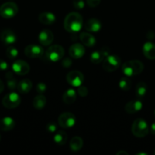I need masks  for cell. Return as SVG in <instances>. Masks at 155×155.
<instances>
[{
    "instance_id": "cell-9",
    "label": "cell",
    "mask_w": 155,
    "mask_h": 155,
    "mask_svg": "<svg viewBox=\"0 0 155 155\" xmlns=\"http://www.w3.org/2000/svg\"><path fill=\"white\" fill-rule=\"evenodd\" d=\"M66 80L68 84L74 87H78L81 86L84 80L83 74L78 71H73L68 73L66 76Z\"/></svg>"
},
{
    "instance_id": "cell-14",
    "label": "cell",
    "mask_w": 155,
    "mask_h": 155,
    "mask_svg": "<svg viewBox=\"0 0 155 155\" xmlns=\"http://www.w3.org/2000/svg\"><path fill=\"white\" fill-rule=\"evenodd\" d=\"M38 39L41 45L47 46L53 42L54 35L50 30H43L40 33Z\"/></svg>"
},
{
    "instance_id": "cell-33",
    "label": "cell",
    "mask_w": 155,
    "mask_h": 155,
    "mask_svg": "<svg viewBox=\"0 0 155 155\" xmlns=\"http://www.w3.org/2000/svg\"><path fill=\"white\" fill-rule=\"evenodd\" d=\"M58 130V125L54 122H50L49 123L46 125V130L49 133H56Z\"/></svg>"
},
{
    "instance_id": "cell-16",
    "label": "cell",
    "mask_w": 155,
    "mask_h": 155,
    "mask_svg": "<svg viewBox=\"0 0 155 155\" xmlns=\"http://www.w3.org/2000/svg\"><path fill=\"white\" fill-rule=\"evenodd\" d=\"M101 27V22L98 19H96V18H91L84 24L85 30L87 31L92 32V33L98 32L99 30H100Z\"/></svg>"
},
{
    "instance_id": "cell-10",
    "label": "cell",
    "mask_w": 155,
    "mask_h": 155,
    "mask_svg": "<svg viewBox=\"0 0 155 155\" xmlns=\"http://www.w3.org/2000/svg\"><path fill=\"white\" fill-rule=\"evenodd\" d=\"M43 48L38 45H29L24 49V54L30 58H39L43 55Z\"/></svg>"
},
{
    "instance_id": "cell-44",
    "label": "cell",
    "mask_w": 155,
    "mask_h": 155,
    "mask_svg": "<svg viewBox=\"0 0 155 155\" xmlns=\"http://www.w3.org/2000/svg\"><path fill=\"white\" fill-rule=\"evenodd\" d=\"M0 141H1V136H0Z\"/></svg>"
},
{
    "instance_id": "cell-41",
    "label": "cell",
    "mask_w": 155,
    "mask_h": 155,
    "mask_svg": "<svg viewBox=\"0 0 155 155\" xmlns=\"http://www.w3.org/2000/svg\"><path fill=\"white\" fill-rule=\"evenodd\" d=\"M117 155H121V154H125V155H128L129 154H128L127 152H126V151H119L118 153H117L116 154Z\"/></svg>"
},
{
    "instance_id": "cell-31",
    "label": "cell",
    "mask_w": 155,
    "mask_h": 155,
    "mask_svg": "<svg viewBox=\"0 0 155 155\" xmlns=\"http://www.w3.org/2000/svg\"><path fill=\"white\" fill-rule=\"evenodd\" d=\"M46 89L47 86L46 85V83H43V82H40L36 84V91L38 94H43L46 91Z\"/></svg>"
},
{
    "instance_id": "cell-30",
    "label": "cell",
    "mask_w": 155,
    "mask_h": 155,
    "mask_svg": "<svg viewBox=\"0 0 155 155\" xmlns=\"http://www.w3.org/2000/svg\"><path fill=\"white\" fill-rule=\"evenodd\" d=\"M18 55V51L15 47L9 46L6 49V56L9 58L10 60H14V59L16 58Z\"/></svg>"
},
{
    "instance_id": "cell-26",
    "label": "cell",
    "mask_w": 155,
    "mask_h": 155,
    "mask_svg": "<svg viewBox=\"0 0 155 155\" xmlns=\"http://www.w3.org/2000/svg\"><path fill=\"white\" fill-rule=\"evenodd\" d=\"M147 91V86L144 82H140L135 87V95L138 98H143Z\"/></svg>"
},
{
    "instance_id": "cell-11",
    "label": "cell",
    "mask_w": 155,
    "mask_h": 155,
    "mask_svg": "<svg viewBox=\"0 0 155 155\" xmlns=\"http://www.w3.org/2000/svg\"><path fill=\"white\" fill-rule=\"evenodd\" d=\"M12 71L20 76L26 75L30 71V66L23 60H17L12 64Z\"/></svg>"
},
{
    "instance_id": "cell-15",
    "label": "cell",
    "mask_w": 155,
    "mask_h": 155,
    "mask_svg": "<svg viewBox=\"0 0 155 155\" xmlns=\"http://www.w3.org/2000/svg\"><path fill=\"white\" fill-rule=\"evenodd\" d=\"M143 104L140 100H132L125 106V110L128 114H135L142 109Z\"/></svg>"
},
{
    "instance_id": "cell-34",
    "label": "cell",
    "mask_w": 155,
    "mask_h": 155,
    "mask_svg": "<svg viewBox=\"0 0 155 155\" xmlns=\"http://www.w3.org/2000/svg\"><path fill=\"white\" fill-rule=\"evenodd\" d=\"M78 94L81 97H86L88 94V89L86 86H78Z\"/></svg>"
},
{
    "instance_id": "cell-32",
    "label": "cell",
    "mask_w": 155,
    "mask_h": 155,
    "mask_svg": "<svg viewBox=\"0 0 155 155\" xmlns=\"http://www.w3.org/2000/svg\"><path fill=\"white\" fill-rule=\"evenodd\" d=\"M84 0H73V6L77 10H82L84 8Z\"/></svg>"
},
{
    "instance_id": "cell-7",
    "label": "cell",
    "mask_w": 155,
    "mask_h": 155,
    "mask_svg": "<svg viewBox=\"0 0 155 155\" xmlns=\"http://www.w3.org/2000/svg\"><path fill=\"white\" fill-rule=\"evenodd\" d=\"M21 98L18 94L16 92H10V93L7 94L4 96L2 98V103L3 106L8 109H13L15 107H18L19 104H21Z\"/></svg>"
},
{
    "instance_id": "cell-42",
    "label": "cell",
    "mask_w": 155,
    "mask_h": 155,
    "mask_svg": "<svg viewBox=\"0 0 155 155\" xmlns=\"http://www.w3.org/2000/svg\"><path fill=\"white\" fill-rule=\"evenodd\" d=\"M136 155H147V153H144V152H141V153H137Z\"/></svg>"
},
{
    "instance_id": "cell-13",
    "label": "cell",
    "mask_w": 155,
    "mask_h": 155,
    "mask_svg": "<svg viewBox=\"0 0 155 155\" xmlns=\"http://www.w3.org/2000/svg\"><path fill=\"white\" fill-rule=\"evenodd\" d=\"M69 55L74 59H79L84 56L85 53V48L83 45L80 43H74L69 48Z\"/></svg>"
},
{
    "instance_id": "cell-3",
    "label": "cell",
    "mask_w": 155,
    "mask_h": 155,
    "mask_svg": "<svg viewBox=\"0 0 155 155\" xmlns=\"http://www.w3.org/2000/svg\"><path fill=\"white\" fill-rule=\"evenodd\" d=\"M132 133L135 137H145L149 133L148 124L142 118H138L132 124Z\"/></svg>"
},
{
    "instance_id": "cell-19",
    "label": "cell",
    "mask_w": 155,
    "mask_h": 155,
    "mask_svg": "<svg viewBox=\"0 0 155 155\" xmlns=\"http://www.w3.org/2000/svg\"><path fill=\"white\" fill-rule=\"evenodd\" d=\"M15 127V122L13 118L10 117H5L0 120V130L2 131L8 132L13 130Z\"/></svg>"
},
{
    "instance_id": "cell-45",
    "label": "cell",
    "mask_w": 155,
    "mask_h": 155,
    "mask_svg": "<svg viewBox=\"0 0 155 155\" xmlns=\"http://www.w3.org/2000/svg\"><path fill=\"white\" fill-rule=\"evenodd\" d=\"M154 115H155V110H154Z\"/></svg>"
},
{
    "instance_id": "cell-21",
    "label": "cell",
    "mask_w": 155,
    "mask_h": 155,
    "mask_svg": "<svg viewBox=\"0 0 155 155\" xmlns=\"http://www.w3.org/2000/svg\"><path fill=\"white\" fill-rule=\"evenodd\" d=\"M79 38H80V40L81 41V42L85 46L93 47L95 45L96 42H97L95 37L93 35H91V33H81L79 36Z\"/></svg>"
},
{
    "instance_id": "cell-1",
    "label": "cell",
    "mask_w": 155,
    "mask_h": 155,
    "mask_svg": "<svg viewBox=\"0 0 155 155\" xmlns=\"http://www.w3.org/2000/svg\"><path fill=\"white\" fill-rule=\"evenodd\" d=\"M83 18L78 12H71L64 20V28L71 33H76L83 27Z\"/></svg>"
},
{
    "instance_id": "cell-39",
    "label": "cell",
    "mask_w": 155,
    "mask_h": 155,
    "mask_svg": "<svg viewBox=\"0 0 155 155\" xmlns=\"http://www.w3.org/2000/svg\"><path fill=\"white\" fill-rule=\"evenodd\" d=\"M150 133L153 135H155V122L153 123L150 126Z\"/></svg>"
},
{
    "instance_id": "cell-20",
    "label": "cell",
    "mask_w": 155,
    "mask_h": 155,
    "mask_svg": "<svg viewBox=\"0 0 155 155\" xmlns=\"http://www.w3.org/2000/svg\"><path fill=\"white\" fill-rule=\"evenodd\" d=\"M32 87H33V83H32L31 80L29 79H24V80H21L19 83H18L17 89L20 93L26 94L28 93L31 90Z\"/></svg>"
},
{
    "instance_id": "cell-24",
    "label": "cell",
    "mask_w": 155,
    "mask_h": 155,
    "mask_svg": "<svg viewBox=\"0 0 155 155\" xmlns=\"http://www.w3.org/2000/svg\"><path fill=\"white\" fill-rule=\"evenodd\" d=\"M46 104V98L43 94H39L36 95L33 100V106L37 110H41Z\"/></svg>"
},
{
    "instance_id": "cell-2",
    "label": "cell",
    "mask_w": 155,
    "mask_h": 155,
    "mask_svg": "<svg viewBox=\"0 0 155 155\" xmlns=\"http://www.w3.org/2000/svg\"><path fill=\"white\" fill-rule=\"evenodd\" d=\"M144 70V64L138 60H132L126 62L122 66V71L126 77H132L141 74Z\"/></svg>"
},
{
    "instance_id": "cell-17",
    "label": "cell",
    "mask_w": 155,
    "mask_h": 155,
    "mask_svg": "<svg viewBox=\"0 0 155 155\" xmlns=\"http://www.w3.org/2000/svg\"><path fill=\"white\" fill-rule=\"evenodd\" d=\"M142 51L144 55L150 60L155 59V44L151 42H147L143 45Z\"/></svg>"
},
{
    "instance_id": "cell-29",
    "label": "cell",
    "mask_w": 155,
    "mask_h": 155,
    "mask_svg": "<svg viewBox=\"0 0 155 155\" xmlns=\"http://www.w3.org/2000/svg\"><path fill=\"white\" fill-rule=\"evenodd\" d=\"M103 57L100 51H95L94 52H92L90 56V60L94 64H100L102 61H103Z\"/></svg>"
},
{
    "instance_id": "cell-23",
    "label": "cell",
    "mask_w": 155,
    "mask_h": 155,
    "mask_svg": "<svg viewBox=\"0 0 155 155\" xmlns=\"http://www.w3.org/2000/svg\"><path fill=\"white\" fill-rule=\"evenodd\" d=\"M84 145V142L82 139L79 136H74L70 141L69 147L70 149L72 151H78L82 148Z\"/></svg>"
},
{
    "instance_id": "cell-18",
    "label": "cell",
    "mask_w": 155,
    "mask_h": 155,
    "mask_svg": "<svg viewBox=\"0 0 155 155\" xmlns=\"http://www.w3.org/2000/svg\"><path fill=\"white\" fill-rule=\"evenodd\" d=\"M38 19L39 21L43 24L45 25H50V24H54L56 21V16L54 14L51 13V12H42L38 16Z\"/></svg>"
},
{
    "instance_id": "cell-27",
    "label": "cell",
    "mask_w": 155,
    "mask_h": 155,
    "mask_svg": "<svg viewBox=\"0 0 155 155\" xmlns=\"http://www.w3.org/2000/svg\"><path fill=\"white\" fill-rule=\"evenodd\" d=\"M6 80H7V86L10 90H15L17 89V86H18V83H17L16 80L14 78V76L11 71H8L5 74Z\"/></svg>"
},
{
    "instance_id": "cell-43",
    "label": "cell",
    "mask_w": 155,
    "mask_h": 155,
    "mask_svg": "<svg viewBox=\"0 0 155 155\" xmlns=\"http://www.w3.org/2000/svg\"><path fill=\"white\" fill-rule=\"evenodd\" d=\"M153 154L155 155V150H154V151H153Z\"/></svg>"
},
{
    "instance_id": "cell-37",
    "label": "cell",
    "mask_w": 155,
    "mask_h": 155,
    "mask_svg": "<svg viewBox=\"0 0 155 155\" xmlns=\"http://www.w3.org/2000/svg\"><path fill=\"white\" fill-rule=\"evenodd\" d=\"M8 68H9V65H8L7 62L2 59H0V71H6L8 70Z\"/></svg>"
},
{
    "instance_id": "cell-25",
    "label": "cell",
    "mask_w": 155,
    "mask_h": 155,
    "mask_svg": "<svg viewBox=\"0 0 155 155\" xmlns=\"http://www.w3.org/2000/svg\"><path fill=\"white\" fill-rule=\"evenodd\" d=\"M68 139V135L63 130H59L55 134L53 137V141L58 145H63L66 143Z\"/></svg>"
},
{
    "instance_id": "cell-28",
    "label": "cell",
    "mask_w": 155,
    "mask_h": 155,
    "mask_svg": "<svg viewBox=\"0 0 155 155\" xmlns=\"http://www.w3.org/2000/svg\"><path fill=\"white\" fill-rule=\"evenodd\" d=\"M119 86L121 89L124 91H129L132 87V81L127 77H123L120 79L119 83Z\"/></svg>"
},
{
    "instance_id": "cell-8",
    "label": "cell",
    "mask_w": 155,
    "mask_h": 155,
    "mask_svg": "<svg viewBox=\"0 0 155 155\" xmlns=\"http://www.w3.org/2000/svg\"><path fill=\"white\" fill-rule=\"evenodd\" d=\"M59 127L64 129L71 128L74 127L76 123L75 116L71 112H64L61 114L58 119Z\"/></svg>"
},
{
    "instance_id": "cell-40",
    "label": "cell",
    "mask_w": 155,
    "mask_h": 155,
    "mask_svg": "<svg viewBox=\"0 0 155 155\" xmlns=\"http://www.w3.org/2000/svg\"><path fill=\"white\" fill-rule=\"evenodd\" d=\"M3 90H4V83H3V82L0 79V93H2Z\"/></svg>"
},
{
    "instance_id": "cell-12",
    "label": "cell",
    "mask_w": 155,
    "mask_h": 155,
    "mask_svg": "<svg viewBox=\"0 0 155 155\" xmlns=\"http://www.w3.org/2000/svg\"><path fill=\"white\" fill-rule=\"evenodd\" d=\"M17 36L15 32L12 31V30L6 29L4 30L0 34V39L5 45H10L14 44L17 41Z\"/></svg>"
},
{
    "instance_id": "cell-38",
    "label": "cell",
    "mask_w": 155,
    "mask_h": 155,
    "mask_svg": "<svg viewBox=\"0 0 155 155\" xmlns=\"http://www.w3.org/2000/svg\"><path fill=\"white\" fill-rule=\"evenodd\" d=\"M100 52H101L103 58H105L107 57L108 55H109V48L106 46L103 47V48H101V50H100Z\"/></svg>"
},
{
    "instance_id": "cell-6",
    "label": "cell",
    "mask_w": 155,
    "mask_h": 155,
    "mask_svg": "<svg viewBox=\"0 0 155 155\" xmlns=\"http://www.w3.org/2000/svg\"><path fill=\"white\" fill-rule=\"evenodd\" d=\"M18 5L12 2L4 3L0 7V15L3 18H6V19L14 18L18 14Z\"/></svg>"
},
{
    "instance_id": "cell-35",
    "label": "cell",
    "mask_w": 155,
    "mask_h": 155,
    "mask_svg": "<svg viewBox=\"0 0 155 155\" xmlns=\"http://www.w3.org/2000/svg\"><path fill=\"white\" fill-rule=\"evenodd\" d=\"M71 64H72V61H71V58H69L68 57L64 58L62 61V65L64 68H69L71 65Z\"/></svg>"
},
{
    "instance_id": "cell-4",
    "label": "cell",
    "mask_w": 155,
    "mask_h": 155,
    "mask_svg": "<svg viewBox=\"0 0 155 155\" xmlns=\"http://www.w3.org/2000/svg\"><path fill=\"white\" fill-rule=\"evenodd\" d=\"M65 51L62 45H53L49 47L46 51V57L52 62H57L63 58Z\"/></svg>"
},
{
    "instance_id": "cell-22",
    "label": "cell",
    "mask_w": 155,
    "mask_h": 155,
    "mask_svg": "<svg viewBox=\"0 0 155 155\" xmlns=\"http://www.w3.org/2000/svg\"><path fill=\"white\" fill-rule=\"evenodd\" d=\"M77 98V94L74 89H68L64 92L62 100L67 104H71L75 101Z\"/></svg>"
},
{
    "instance_id": "cell-36",
    "label": "cell",
    "mask_w": 155,
    "mask_h": 155,
    "mask_svg": "<svg viewBox=\"0 0 155 155\" xmlns=\"http://www.w3.org/2000/svg\"><path fill=\"white\" fill-rule=\"evenodd\" d=\"M101 0H87V3L88 5L91 8L97 7L99 4L100 3Z\"/></svg>"
},
{
    "instance_id": "cell-5",
    "label": "cell",
    "mask_w": 155,
    "mask_h": 155,
    "mask_svg": "<svg viewBox=\"0 0 155 155\" xmlns=\"http://www.w3.org/2000/svg\"><path fill=\"white\" fill-rule=\"evenodd\" d=\"M121 64V59L115 54H109L103 59V69L107 72H113L119 68Z\"/></svg>"
}]
</instances>
